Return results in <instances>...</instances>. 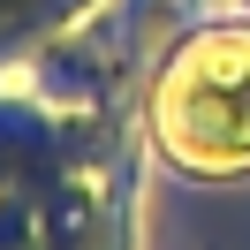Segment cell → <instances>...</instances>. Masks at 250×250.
I'll list each match as a JSON object with an SVG mask.
<instances>
[{
	"mask_svg": "<svg viewBox=\"0 0 250 250\" xmlns=\"http://www.w3.org/2000/svg\"><path fill=\"white\" fill-rule=\"evenodd\" d=\"M167 99H205V114H167V137L182 159L235 167L250 152V53H189Z\"/></svg>",
	"mask_w": 250,
	"mask_h": 250,
	"instance_id": "obj_1",
	"label": "cell"
}]
</instances>
